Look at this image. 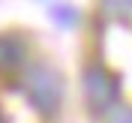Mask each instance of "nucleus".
I'll return each instance as SVG.
<instances>
[{
  "instance_id": "1",
  "label": "nucleus",
  "mask_w": 132,
  "mask_h": 123,
  "mask_svg": "<svg viewBox=\"0 0 132 123\" xmlns=\"http://www.w3.org/2000/svg\"><path fill=\"white\" fill-rule=\"evenodd\" d=\"M27 93H30V99L39 105V111H54V105H57V99H60V84L51 78L48 69H36V72L30 75Z\"/></svg>"
},
{
  "instance_id": "2",
  "label": "nucleus",
  "mask_w": 132,
  "mask_h": 123,
  "mask_svg": "<svg viewBox=\"0 0 132 123\" xmlns=\"http://www.w3.org/2000/svg\"><path fill=\"white\" fill-rule=\"evenodd\" d=\"M87 99L96 111H105L111 102L117 99V84L114 78H108L102 69H90L87 72Z\"/></svg>"
},
{
  "instance_id": "3",
  "label": "nucleus",
  "mask_w": 132,
  "mask_h": 123,
  "mask_svg": "<svg viewBox=\"0 0 132 123\" xmlns=\"http://www.w3.org/2000/svg\"><path fill=\"white\" fill-rule=\"evenodd\" d=\"M24 63V42L15 36H0V69H18Z\"/></svg>"
},
{
  "instance_id": "4",
  "label": "nucleus",
  "mask_w": 132,
  "mask_h": 123,
  "mask_svg": "<svg viewBox=\"0 0 132 123\" xmlns=\"http://www.w3.org/2000/svg\"><path fill=\"white\" fill-rule=\"evenodd\" d=\"M117 123H132V114H123V117H120Z\"/></svg>"
}]
</instances>
